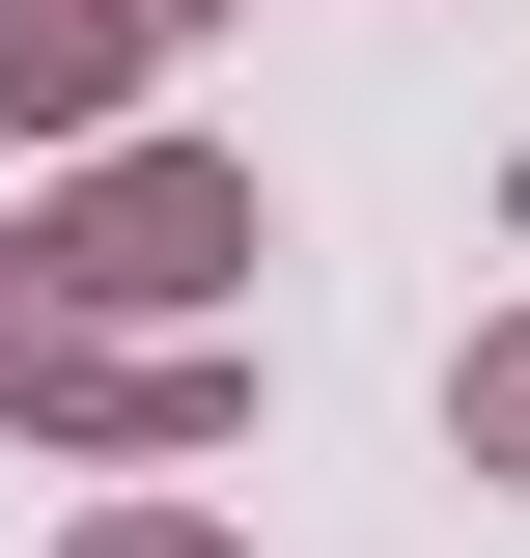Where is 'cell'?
<instances>
[{
    "label": "cell",
    "instance_id": "6da1fadb",
    "mask_svg": "<svg viewBox=\"0 0 530 558\" xmlns=\"http://www.w3.org/2000/svg\"><path fill=\"white\" fill-rule=\"evenodd\" d=\"M252 252V196L224 168H140V196H84V279H224Z\"/></svg>",
    "mask_w": 530,
    "mask_h": 558
},
{
    "label": "cell",
    "instance_id": "7a4b0ae2",
    "mask_svg": "<svg viewBox=\"0 0 530 558\" xmlns=\"http://www.w3.org/2000/svg\"><path fill=\"white\" fill-rule=\"evenodd\" d=\"M112 84V28H57V0H0V112H84Z\"/></svg>",
    "mask_w": 530,
    "mask_h": 558
},
{
    "label": "cell",
    "instance_id": "3957f363",
    "mask_svg": "<svg viewBox=\"0 0 530 558\" xmlns=\"http://www.w3.org/2000/svg\"><path fill=\"white\" fill-rule=\"evenodd\" d=\"M474 447H503V475H530V336H503V363H474Z\"/></svg>",
    "mask_w": 530,
    "mask_h": 558
}]
</instances>
